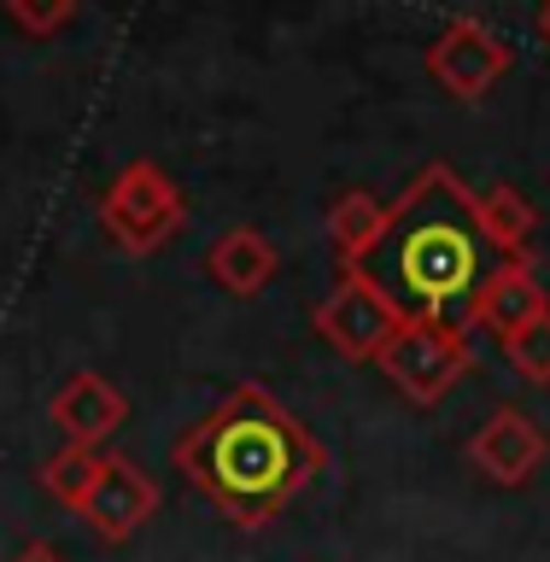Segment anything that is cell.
Returning <instances> with one entry per match:
<instances>
[{
  "label": "cell",
  "instance_id": "cell-15",
  "mask_svg": "<svg viewBox=\"0 0 550 562\" xmlns=\"http://www.w3.org/2000/svg\"><path fill=\"white\" fill-rule=\"evenodd\" d=\"M498 346H504V363L516 369L527 386H550V311L534 316L521 334H509V340H498Z\"/></svg>",
  "mask_w": 550,
  "mask_h": 562
},
{
  "label": "cell",
  "instance_id": "cell-11",
  "mask_svg": "<svg viewBox=\"0 0 550 562\" xmlns=\"http://www.w3.org/2000/svg\"><path fill=\"white\" fill-rule=\"evenodd\" d=\"M276 270H281L276 240L263 235L258 223H235L228 235L211 240V252H205V276L217 281L228 299H258L276 281Z\"/></svg>",
  "mask_w": 550,
  "mask_h": 562
},
{
  "label": "cell",
  "instance_id": "cell-9",
  "mask_svg": "<svg viewBox=\"0 0 550 562\" xmlns=\"http://www.w3.org/2000/svg\"><path fill=\"white\" fill-rule=\"evenodd\" d=\"M47 416H53V428L65 434V446L100 451L105 439L130 422V398H123V386L112 375H100V369H77V375L47 398Z\"/></svg>",
  "mask_w": 550,
  "mask_h": 562
},
{
  "label": "cell",
  "instance_id": "cell-2",
  "mask_svg": "<svg viewBox=\"0 0 550 562\" xmlns=\"http://www.w3.org/2000/svg\"><path fill=\"white\" fill-rule=\"evenodd\" d=\"M498 263L504 258L492 252L481 223H474L469 188L451 176V165H428L393 200L386 235L375 240V252L358 270L375 276L404 316L469 328L474 293H481V281Z\"/></svg>",
  "mask_w": 550,
  "mask_h": 562
},
{
  "label": "cell",
  "instance_id": "cell-5",
  "mask_svg": "<svg viewBox=\"0 0 550 562\" xmlns=\"http://www.w3.org/2000/svg\"><path fill=\"white\" fill-rule=\"evenodd\" d=\"M311 323L346 363H375L386 351V340L399 334L404 311L386 299V288L369 270H340L334 293L311 311Z\"/></svg>",
  "mask_w": 550,
  "mask_h": 562
},
{
  "label": "cell",
  "instance_id": "cell-16",
  "mask_svg": "<svg viewBox=\"0 0 550 562\" xmlns=\"http://www.w3.org/2000/svg\"><path fill=\"white\" fill-rule=\"evenodd\" d=\"M7 18L24 35H35V42H47V35H59L70 18H77V7L70 0H53V7H30V0H7Z\"/></svg>",
  "mask_w": 550,
  "mask_h": 562
},
{
  "label": "cell",
  "instance_id": "cell-7",
  "mask_svg": "<svg viewBox=\"0 0 550 562\" xmlns=\"http://www.w3.org/2000/svg\"><path fill=\"white\" fill-rule=\"evenodd\" d=\"M158 504H165V492H158L153 474L141 469L135 457L105 451V469H100V481H94V492L82 498L77 516L94 527L105 544H123V539H135L141 527L158 516Z\"/></svg>",
  "mask_w": 550,
  "mask_h": 562
},
{
  "label": "cell",
  "instance_id": "cell-4",
  "mask_svg": "<svg viewBox=\"0 0 550 562\" xmlns=\"http://www.w3.org/2000/svg\"><path fill=\"white\" fill-rule=\"evenodd\" d=\"M375 369L411 404L428 411V404H439L474 369V340H469V328H457V323H422V316H404L399 334L375 358Z\"/></svg>",
  "mask_w": 550,
  "mask_h": 562
},
{
  "label": "cell",
  "instance_id": "cell-10",
  "mask_svg": "<svg viewBox=\"0 0 550 562\" xmlns=\"http://www.w3.org/2000/svg\"><path fill=\"white\" fill-rule=\"evenodd\" d=\"M545 311H550V299H545V281H539L534 263H498V270L481 281V293H474L469 323L492 328L498 340H509V334H521Z\"/></svg>",
  "mask_w": 550,
  "mask_h": 562
},
{
  "label": "cell",
  "instance_id": "cell-8",
  "mask_svg": "<svg viewBox=\"0 0 550 562\" xmlns=\"http://www.w3.org/2000/svg\"><path fill=\"white\" fill-rule=\"evenodd\" d=\"M545 457H550L545 428L527 411H516V404H498V411L469 434V463L481 469L492 486H527L545 469Z\"/></svg>",
  "mask_w": 550,
  "mask_h": 562
},
{
  "label": "cell",
  "instance_id": "cell-12",
  "mask_svg": "<svg viewBox=\"0 0 550 562\" xmlns=\"http://www.w3.org/2000/svg\"><path fill=\"white\" fill-rule=\"evenodd\" d=\"M469 205H474V223H481L486 246H492V252H498L504 263H534V246H539V205L527 200L521 188H509V182L469 188Z\"/></svg>",
  "mask_w": 550,
  "mask_h": 562
},
{
  "label": "cell",
  "instance_id": "cell-17",
  "mask_svg": "<svg viewBox=\"0 0 550 562\" xmlns=\"http://www.w3.org/2000/svg\"><path fill=\"white\" fill-rule=\"evenodd\" d=\"M12 562H65V557L53 551V544H42V539H35V544H24V551H18Z\"/></svg>",
  "mask_w": 550,
  "mask_h": 562
},
{
  "label": "cell",
  "instance_id": "cell-14",
  "mask_svg": "<svg viewBox=\"0 0 550 562\" xmlns=\"http://www.w3.org/2000/svg\"><path fill=\"white\" fill-rule=\"evenodd\" d=\"M100 469H105V451L59 446L42 469H35V481H42V492H47L53 504L82 509V498H88V492H94V481H100Z\"/></svg>",
  "mask_w": 550,
  "mask_h": 562
},
{
  "label": "cell",
  "instance_id": "cell-6",
  "mask_svg": "<svg viewBox=\"0 0 550 562\" xmlns=\"http://www.w3.org/2000/svg\"><path fill=\"white\" fill-rule=\"evenodd\" d=\"M422 59H428V77L451 100H486V88L509 70V42L486 18H451Z\"/></svg>",
  "mask_w": 550,
  "mask_h": 562
},
{
  "label": "cell",
  "instance_id": "cell-13",
  "mask_svg": "<svg viewBox=\"0 0 550 562\" xmlns=\"http://www.w3.org/2000/svg\"><path fill=\"white\" fill-rule=\"evenodd\" d=\"M386 200H375L369 188H346L340 200L328 205V240L340 252V270H358V263L375 252V240L386 235Z\"/></svg>",
  "mask_w": 550,
  "mask_h": 562
},
{
  "label": "cell",
  "instance_id": "cell-1",
  "mask_svg": "<svg viewBox=\"0 0 550 562\" xmlns=\"http://www.w3.org/2000/svg\"><path fill=\"white\" fill-rule=\"evenodd\" d=\"M188 486L228 527L258 533L328 469V451L270 386L240 381L170 446Z\"/></svg>",
  "mask_w": 550,
  "mask_h": 562
},
{
  "label": "cell",
  "instance_id": "cell-3",
  "mask_svg": "<svg viewBox=\"0 0 550 562\" xmlns=\"http://www.w3.org/2000/svg\"><path fill=\"white\" fill-rule=\"evenodd\" d=\"M94 217H100L105 235H112L117 252L153 258V252H165V246L182 235L188 193L176 188V176L165 165L135 158V165H123L112 182H105V193L94 200Z\"/></svg>",
  "mask_w": 550,
  "mask_h": 562
},
{
  "label": "cell",
  "instance_id": "cell-18",
  "mask_svg": "<svg viewBox=\"0 0 550 562\" xmlns=\"http://www.w3.org/2000/svg\"><path fill=\"white\" fill-rule=\"evenodd\" d=\"M534 30H539V42H550V7H545V12L534 18Z\"/></svg>",
  "mask_w": 550,
  "mask_h": 562
}]
</instances>
